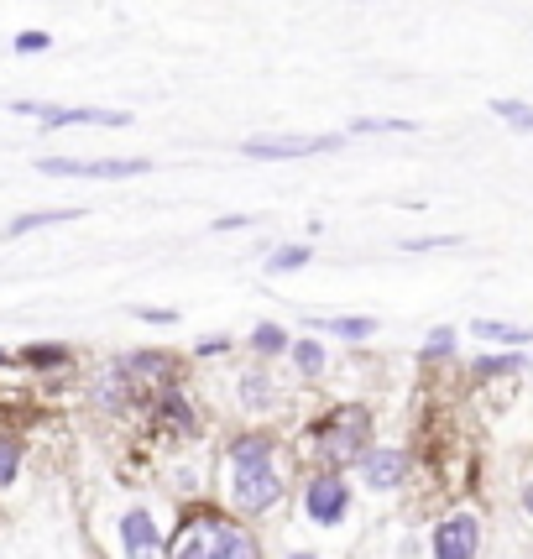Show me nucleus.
Returning <instances> with one entry per match:
<instances>
[{
	"mask_svg": "<svg viewBox=\"0 0 533 559\" xmlns=\"http://www.w3.org/2000/svg\"><path fill=\"white\" fill-rule=\"evenodd\" d=\"M79 215H84V209H27V215H16L6 225V236L21 241V236H32V230H42V225H68V220H79Z\"/></svg>",
	"mask_w": 533,
	"mask_h": 559,
	"instance_id": "f8f14e48",
	"label": "nucleus"
},
{
	"mask_svg": "<svg viewBox=\"0 0 533 559\" xmlns=\"http://www.w3.org/2000/svg\"><path fill=\"white\" fill-rule=\"evenodd\" d=\"M115 533H121V559H157L162 554V528L152 518V507H126Z\"/></svg>",
	"mask_w": 533,
	"mask_h": 559,
	"instance_id": "423d86ee",
	"label": "nucleus"
},
{
	"mask_svg": "<svg viewBox=\"0 0 533 559\" xmlns=\"http://www.w3.org/2000/svg\"><path fill=\"white\" fill-rule=\"evenodd\" d=\"M314 445H319V460L340 471V465H356L366 450H372V408L361 403H340L330 408L314 424Z\"/></svg>",
	"mask_w": 533,
	"mask_h": 559,
	"instance_id": "f257e3e1",
	"label": "nucleus"
},
{
	"mask_svg": "<svg viewBox=\"0 0 533 559\" xmlns=\"http://www.w3.org/2000/svg\"><path fill=\"white\" fill-rule=\"evenodd\" d=\"M136 319H142V324H162V330H168L178 314H173V309H136Z\"/></svg>",
	"mask_w": 533,
	"mask_h": 559,
	"instance_id": "a878e982",
	"label": "nucleus"
},
{
	"mask_svg": "<svg viewBox=\"0 0 533 559\" xmlns=\"http://www.w3.org/2000/svg\"><path fill=\"white\" fill-rule=\"evenodd\" d=\"M220 351H230V340H225V335H210V340H199V356H220Z\"/></svg>",
	"mask_w": 533,
	"mask_h": 559,
	"instance_id": "cd10ccee",
	"label": "nucleus"
},
{
	"mask_svg": "<svg viewBox=\"0 0 533 559\" xmlns=\"http://www.w3.org/2000/svg\"><path fill=\"white\" fill-rule=\"evenodd\" d=\"M445 356H455V330H450V324H439V330L424 340V361H445Z\"/></svg>",
	"mask_w": 533,
	"mask_h": 559,
	"instance_id": "4be33fe9",
	"label": "nucleus"
},
{
	"mask_svg": "<svg viewBox=\"0 0 533 559\" xmlns=\"http://www.w3.org/2000/svg\"><path fill=\"white\" fill-rule=\"evenodd\" d=\"M16 115H37L42 126H131L126 110H89V105H37V100H16Z\"/></svg>",
	"mask_w": 533,
	"mask_h": 559,
	"instance_id": "39448f33",
	"label": "nucleus"
},
{
	"mask_svg": "<svg viewBox=\"0 0 533 559\" xmlns=\"http://www.w3.org/2000/svg\"><path fill=\"white\" fill-rule=\"evenodd\" d=\"M204 559H262V544L251 539V533L241 528V523H230L225 533H220V544L204 554Z\"/></svg>",
	"mask_w": 533,
	"mask_h": 559,
	"instance_id": "ddd939ff",
	"label": "nucleus"
},
{
	"mask_svg": "<svg viewBox=\"0 0 533 559\" xmlns=\"http://www.w3.org/2000/svg\"><path fill=\"white\" fill-rule=\"evenodd\" d=\"M0 366H6V356H0Z\"/></svg>",
	"mask_w": 533,
	"mask_h": 559,
	"instance_id": "7c9ffc66",
	"label": "nucleus"
},
{
	"mask_svg": "<svg viewBox=\"0 0 533 559\" xmlns=\"http://www.w3.org/2000/svg\"><path fill=\"white\" fill-rule=\"evenodd\" d=\"M471 335L476 340H492V345H507V351H523V345L533 340V330H523V324H507V319H476Z\"/></svg>",
	"mask_w": 533,
	"mask_h": 559,
	"instance_id": "9b49d317",
	"label": "nucleus"
},
{
	"mask_svg": "<svg viewBox=\"0 0 533 559\" xmlns=\"http://www.w3.org/2000/svg\"><path fill=\"white\" fill-rule=\"evenodd\" d=\"M257 225V215H220L215 220V230H251Z\"/></svg>",
	"mask_w": 533,
	"mask_h": 559,
	"instance_id": "bb28decb",
	"label": "nucleus"
},
{
	"mask_svg": "<svg viewBox=\"0 0 533 559\" xmlns=\"http://www.w3.org/2000/svg\"><path fill=\"white\" fill-rule=\"evenodd\" d=\"M16 471H21V445H16L11 434H0V492L16 481Z\"/></svg>",
	"mask_w": 533,
	"mask_h": 559,
	"instance_id": "412c9836",
	"label": "nucleus"
},
{
	"mask_svg": "<svg viewBox=\"0 0 533 559\" xmlns=\"http://www.w3.org/2000/svg\"><path fill=\"white\" fill-rule=\"evenodd\" d=\"M37 173L53 178H142L152 173L147 157H37Z\"/></svg>",
	"mask_w": 533,
	"mask_h": 559,
	"instance_id": "f03ea898",
	"label": "nucleus"
},
{
	"mask_svg": "<svg viewBox=\"0 0 533 559\" xmlns=\"http://www.w3.org/2000/svg\"><path fill=\"white\" fill-rule=\"evenodd\" d=\"M387 131H419L403 115H356L351 121V136H387Z\"/></svg>",
	"mask_w": 533,
	"mask_h": 559,
	"instance_id": "a211bd4d",
	"label": "nucleus"
},
{
	"mask_svg": "<svg viewBox=\"0 0 533 559\" xmlns=\"http://www.w3.org/2000/svg\"><path fill=\"white\" fill-rule=\"evenodd\" d=\"M283 492H288V481H283V471H257V476H241V481H230V507L236 512H272L277 502H283Z\"/></svg>",
	"mask_w": 533,
	"mask_h": 559,
	"instance_id": "6e6552de",
	"label": "nucleus"
},
{
	"mask_svg": "<svg viewBox=\"0 0 533 559\" xmlns=\"http://www.w3.org/2000/svg\"><path fill=\"white\" fill-rule=\"evenodd\" d=\"M434 559H481V518L476 512H445L429 533Z\"/></svg>",
	"mask_w": 533,
	"mask_h": 559,
	"instance_id": "20e7f679",
	"label": "nucleus"
},
{
	"mask_svg": "<svg viewBox=\"0 0 533 559\" xmlns=\"http://www.w3.org/2000/svg\"><path fill=\"white\" fill-rule=\"evenodd\" d=\"M460 236H413V241H403V251H439V246H455Z\"/></svg>",
	"mask_w": 533,
	"mask_h": 559,
	"instance_id": "393cba45",
	"label": "nucleus"
},
{
	"mask_svg": "<svg viewBox=\"0 0 533 559\" xmlns=\"http://www.w3.org/2000/svg\"><path fill=\"white\" fill-rule=\"evenodd\" d=\"M21 361H27V366H63L68 361V345H27Z\"/></svg>",
	"mask_w": 533,
	"mask_h": 559,
	"instance_id": "5701e85b",
	"label": "nucleus"
},
{
	"mask_svg": "<svg viewBox=\"0 0 533 559\" xmlns=\"http://www.w3.org/2000/svg\"><path fill=\"white\" fill-rule=\"evenodd\" d=\"M492 115L507 121L513 131H533V105L528 100H492Z\"/></svg>",
	"mask_w": 533,
	"mask_h": 559,
	"instance_id": "aec40b11",
	"label": "nucleus"
},
{
	"mask_svg": "<svg viewBox=\"0 0 533 559\" xmlns=\"http://www.w3.org/2000/svg\"><path fill=\"white\" fill-rule=\"evenodd\" d=\"M471 377L486 382V377H523V351H507V356H476L471 361Z\"/></svg>",
	"mask_w": 533,
	"mask_h": 559,
	"instance_id": "4468645a",
	"label": "nucleus"
},
{
	"mask_svg": "<svg viewBox=\"0 0 533 559\" xmlns=\"http://www.w3.org/2000/svg\"><path fill=\"white\" fill-rule=\"evenodd\" d=\"M304 512H309V523H319V528H340L345 512H351V481H345L340 471L309 476V486H304Z\"/></svg>",
	"mask_w": 533,
	"mask_h": 559,
	"instance_id": "7ed1b4c3",
	"label": "nucleus"
},
{
	"mask_svg": "<svg viewBox=\"0 0 533 559\" xmlns=\"http://www.w3.org/2000/svg\"><path fill=\"white\" fill-rule=\"evenodd\" d=\"M246 345H251V351H257V356H283V351H288L293 340H288V330H283V324L262 319L257 330H251V340H246Z\"/></svg>",
	"mask_w": 533,
	"mask_h": 559,
	"instance_id": "dca6fc26",
	"label": "nucleus"
},
{
	"mask_svg": "<svg viewBox=\"0 0 533 559\" xmlns=\"http://www.w3.org/2000/svg\"><path fill=\"white\" fill-rule=\"evenodd\" d=\"M288 559H319V554H314V549H293Z\"/></svg>",
	"mask_w": 533,
	"mask_h": 559,
	"instance_id": "c756f323",
	"label": "nucleus"
},
{
	"mask_svg": "<svg viewBox=\"0 0 533 559\" xmlns=\"http://www.w3.org/2000/svg\"><path fill=\"white\" fill-rule=\"evenodd\" d=\"M288 351H293V366L304 371L309 382H314V377H324V366H330V356H324V345H319V340H293Z\"/></svg>",
	"mask_w": 533,
	"mask_h": 559,
	"instance_id": "f3484780",
	"label": "nucleus"
},
{
	"mask_svg": "<svg viewBox=\"0 0 533 559\" xmlns=\"http://www.w3.org/2000/svg\"><path fill=\"white\" fill-rule=\"evenodd\" d=\"M314 262V251L309 246H277L267 256V277H283V272H298V267H309Z\"/></svg>",
	"mask_w": 533,
	"mask_h": 559,
	"instance_id": "6ab92c4d",
	"label": "nucleus"
},
{
	"mask_svg": "<svg viewBox=\"0 0 533 559\" xmlns=\"http://www.w3.org/2000/svg\"><path fill=\"white\" fill-rule=\"evenodd\" d=\"M314 330L324 335H335V340H372L377 335V319H314Z\"/></svg>",
	"mask_w": 533,
	"mask_h": 559,
	"instance_id": "2eb2a0df",
	"label": "nucleus"
},
{
	"mask_svg": "<svg viewBox=\"0 0 533 559\" xmlns=\"http://www.w3.org/2000/svg\"><path fill=\"white\" fill-rule=\"evenodd\" d=\"M356 465H361V481L372 486V492H398L408 481V450H392V445H372Z\"/></svg>",
	"mask_w": 533,
	"mask_h": 559,
	"instance_id": "9d476101",
	"label": "nucleus"
},
{
	"mask_svg": "<svg viewBox=\"0 0 533 559\" xmlns=\"http://www.w3.org/2000/svg\"><path fill=\"white\" fill-rule=\"evenodd\" d=\"M523 512H528V523H533V481L523 486Z\"/></svg>",
	"mask_w": 533,
	"mask_h": 559,
	"instance_id": "c85d7f7f",
	"label": "nucleus"
},
{
	"mask_svg": "<svg viewBox=\"0 0 533 559\" xmlns=\"http://www.w3.org/2000/svg\"><path fill=\"white\" fill-rule=\"evenodd\" d=\"M48 48H53L48 32H21V37H16V53H27V58H32V53H48Z\"/></svg>",
	"mask_w": 533,
	"mask_h": 559,
	"instance_id": "b1692460",
	"label": "nucleus"
},
{
	"mask_svg": "<svg viewBox=\"0 0 533 559\" xmlns=\"http://www.w3.org/2000/svg\"><path fill=\"white\" fill-rule=\"evenodd\" d=\"M225 465H230V481L257 476V471H272V465H277V439L262 434V429H251V434H241V439H230Z\"/></svg>",
	"mask_w": 533,
	"mask_h": 559,
	"instance_id": "1a4fd4ad",
	"label": "nucleus"
},
{
	"mask_svg": "<svg viewBox=\"0 0 533 559\" xmlns=\"http://www.w3.org/2000/svg\"><path fill=\"white\" fill-rule=\"evenodd\" d=\"M345 136H251L246 142V157L257 162H277V157H319V152H335Z\"/></svg>",
	"mask_w": 533,
	"mask_h": 559,
	"instance_id": "0eeeda50",
	"label": "nucleus"
}]
</instances>
